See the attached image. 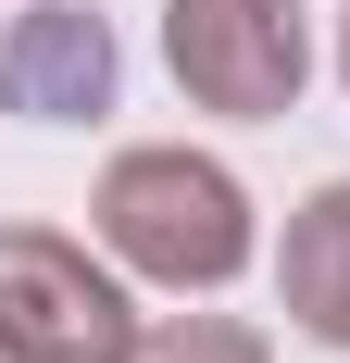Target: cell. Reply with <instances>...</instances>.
I'll use <instances>...</instances> for the list:
<instances>
[{
	"instance_id": "obj_1",
	"label": "cell",
	"mask_w": 350,
	"mask_h": 363,
	"mask_svg": "<svg viewBox=\"0 0 350 363\" xmlns=\"http://www.w3.org/2000/svg\"><path fill=\"white\" fill-rule=\"evenodd\" d=\"M88 213H101V251L125 263V276H150V289H175V301H213L225 276H250V251H263L250 188L225 176L213 150H188V138L113 150Z\"/></svg>"
},
{
	"instance_id": "obj_2",
	"label": "cell",
	"mask_w": 350,
	"mask_h": 363,
	"mask_svg": "<svg viewBox=\"0 0 350 363\" xmlns=\"http://www.w3.org/2000/svg\"><path fill=\"white\" fill-rule=\"evenodd\" d=\"M138 301L125 263H101L63 225H0V363H125Z\"/></svg>"
},
{
	"instance_id": "obj_3",
	"label": "cell",
	"mask_w": 350,
	"mask_h": 363,
	"mask_svg": "<svg viewBox=\"0 0 350 363\" xmlns=\"http://www.w3.org/2000/svg\"><path fill=\"white\" fill-rule=\"evenodd\" d=\"M163 63L201 113L276 125V113H300L313 26H300V0H163Z\"/></svg>"
},
{
	"instance_id": "obj_4",
	"label": "cell",
	"mask_w": 350,
	"mask_h": 363,
	"mask_svg": "<svg viewBox=\"0 0 350 363\" xmlns=\"http://www.w3.org/2000/svg\"><path fill=\"white\" fill-rule=\"evenodd\" d=\"M113 26L88 13V0H38V13H13L0 26V113H38V125H88V113H113Z\"/></svg>"
},
{
	"instance_id": "obj_5",
	"label": "cell",
	"mask_w": 350,
	"mask_h": 363,
	"mask_svg": "<svg viewBox=\"0 0 350 363\" xmlns=\"http://www.w3.org/2000/svg\"><path fill=\"white\" fill-rule=\"evenodd\" d=\"M276 301H288L300 338L350 351V176H325L313 201L288 213V238H276Z\"/></svg>"
},
{
	"instance_id": "obj_6",
	"label": "cell",
	"mask_w": 350,
	"mask_h": 363,
	"mask_svg": "<svg viewBox=\"0 0 350 363\" xmlns=\"http://www.w3.org/2000/svg\"><path fill=\"white\" fill-rule=\"evenodd\" d=\"M125 363H276V338L250 313H150Z\"/></svg>"
},
{
	"instance_id": "obj_7",
	"label": "cell",
	"mask_w": 350,
	"mask_h": 363,
	"mask_svg": "<svg viewBox=\"0 0 350 363\" xmlns=\"http://www.w3.org/2000/svg\"><path fill=\"white\" fill-rule=\"evenodd\" d=\"M338 88H350V13H338Z\"/></svg>"
}]
</instances>
